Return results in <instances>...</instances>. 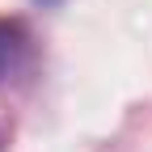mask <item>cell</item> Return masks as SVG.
Masks as SVG:
<instances>
[{
  "label": "cell",
  "mask_w": 152,
  "mask_h": 152,
  "mask_svg": "<svg viewBox=\"0 0 152 152\" xmlns=\"http://www.w3.org/2000/svg\"><path fill=\"white\" fill-rule=\"evenodd\" d=\"M0 68H4V30H0Z\"/></svg>",
  "instance_id": "1"
},
{
  "label": "cell",
  "mask_w": 152,
  "mask_h": 152,
  "mask_svg": "<svg viewBox=\"0 0 152 152\" xmlns=\"http://www.w3.org/2000/svg\"><path fill=\"white\" fill-rule=\"evenodd\" d=\"M47 4H51V0H47Z\"/></svg>",
  "instance_id": "2"
}]
</instances>
